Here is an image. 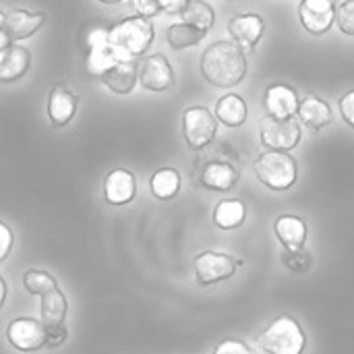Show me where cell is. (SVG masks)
Returning a JSON list of instances; mask_svg holds the SVG:
<instances>
[{
    "mask_svg": "<svg viewBox=\"0 0 354 354\" xmlns=\"http://www.w3.org/2000/svg\"><path fill=\"white\" fill-rule=\"evenodd\" d=\"M199 66L214 87H234L247 75V56L234 41H216L201 54Z\"/></svg>",
    "mask_w": 354,
    "mask_h": 354,
    "instance_id": "6da1fadb",
    "label": "cell"
},
{
    "mask_svg": "<svg viewBox=\"0 0 354 354\" xmlns=\"http://www.w3.org/2000/svg\"><path fill=\"white\" fill-rule=\"evenodd\" d=\"M247 114H249L247 102L241 95H236V93H226L216 104V116H218V120L222 124L230 127V129H236V127L245 124Z\"/></svg>",
    "mask_w": 354,
    "mask_h": 354,
    "instance_id": "44dd1931",
    "label": "cell"
},
{
    "mask_svg": "<svg viewBox=\"0 0 354 354\" xmlns=\"http://www.w3.org/2000/svg\"><path fill=\"white\" fill-rule=\"evenodd\" d=\"M274 232H276V236L284 249H301V247H305L309 228H307L303 218L286 214V216H280L276 220Z\"/></svg>",
    "mask_w": 354,
    "mask_h": 354,
    "instance_id": "ffe728a7",
    "label": "cell"
},
{
    "mask_svg": "<svg viewBox=\"0 0 354 354\" xmlns=\"http://www.w3.org/2000/svg\"><path fill=\"white\" fill-rule=\"evenodd\" d=\"M29 50L17 44H8L0 54V83H12L21 79L29 71Z\"/></svg>",
    "mask_w": 354,
    "mask_h": 354,
    "instance_id": "ac0fdd59",
    "label": "cell"
},
{
    "mask_svg": "<svg viewBox=\"0 0 354 354\" xmlns=\"http://www.w3.org/2000/svg\"><path fill=\"white\" fill-rule=\"evenodd\" d=\"M151 195L160 201H170L180 191V174L174 168H160L153 172L149 180Z\"/></svg>",
    "mask_w": 354,
    "mask_h": 354,
    "instance_id": "603a6c76",
    "label": "cell"
},
{
    "mask_svg": "<svg viewBox=\"0 0 354 354\" xmlns=\"http://www.w3.org/2000/svg\"><path fill=\"white\" fill-rule=\"evenodd\" d=\"M282 263L286 270H290L292 274H307L311 270V255L309 251L301 249H284L282 253Z\"/></svg>",
    "mask_w": 354,
    "mask_h": 354,
    "instance_id": "83f0119b",
    "label": "cell"
},
{
    "mask_svg": "<svg viewBox=\"0 0 354 354\" xmlns=\"http://www.w3.org/2000/svg\"><path fill=\"white\" fill-rule=\"evenodd\" d=\"M183 133L191 149H205L218 133V120L205 106L187 108L183 114Z\"/></svg>",
    "mask_w": 354,
    "mask_h": 354,
    "instance_id": "8992f818",
    "label": "cell"
},
{
    "mask_svg": "<svg viewBox=\"0 0 354 354\" xmlns=\"http://www.w3.org/2000/svg\"><path fill=\"white\" fill-rule=\"evenodd\" d=\"M8 344L19 353H37L44 348V324L33 317H17L4 332Z\"/></svg>",
    "mask_w": 354,
    "mask_h": 354,
    "instance_id": "ba28073f",
    "label": "cell"
},
{
    "mask_svg": "<svg viewBox=\"0 0 354 354\" xmlns=\"http://www.w3.org/2000/svg\"><path fill=\"white\" fill-rule=\"evenodd\" d=\"M6 292H8L6 282H4V278L0 276V309H2V305H4V301H6Z\"/></svg>",
    "mask_w": 354,
    "mask_h": 354,
    "instance_id": "d590c367",
    "label": "cell"
},
{
    "mask_svg": "<svg viewBox=\"0 0 354 354\" xmlns=\"http://www.w3.org/2000/svg\"><path fill=\"white\" fill-rule=\"evenodd\" d=\"M303 131L301 124L295 118L278 120L274 116H266L261 120L259 129V139L266 149H276V151H290L301 143Z\"/></svg>",
    "mask_w": 354,
    "mask_h": 354,
    "instance_id": "52a82bcc",
    "label": "cell"
},
{
    "mask_svg": "<svg viewBox=\"0 0 354 354\" xmlns=\"http://www.w3.org/2000/svg\"><path fill=\"white\" fill-rule=\"evenodd\" d=\"M257 342L268 354H303L307 348V336L301 324L290 315L276 317L261 332Z\"/></svg>",
    "mask_w": 354,
    "mask_h": 354,
    "instance_id": "3957f363",
    "label": "cell"
},
{
    "mask_svg": "<svg viewBox=\"0 0 354 354\" xmlns=\"http://www.w3.org/2000/svg\"><path fill=\"white\" fill-rule=\"evenodd\" d=\"M180 17H183V23H189L205 33L214 27V21H216L214 8L203 0H189L187 8L180 12Z\"/></svg>",
    "mask_w": 354,
    "mask_h": 354,
    "instance_id": "d4e9b609",
    "label": "cell"
},
{
    "mask_svg": "<svg viewBox=\"0 0 354 354\" xmlns=\"http://www.w3.org/2000/svg\"><path fill=\"white\" fill-rule=\"evenodd\" d=\"M243 259L228 255V253H218V251H203L195 257L193 261V272L195 280L201 286H212L220 284L224 280H230L239 268H243Z\"/></svg>",
    "mask_w": 354,
    "mask_h": 354,
    "instance_id": "5b68a950",
    "label": "cell"
},
{
    "mask_svg": "<svg viewBox=\"0 0 354 354\" xmlns=\"http://www.w3.org/2000/svg\"><path fill=\"white\" fill-rule=\"evenodd\" d=\"M77 106H79V97L71 89L56 85L48 95V116L52 127H66L73 120Z\"/></svg>",
    "mask_w": 354,
    "mask_h": 354,
    "instance_id": "9a60e30c",
    "label": "cell"
},
{
    "mask_svg": "<svg viewBox=\"0 0 354 354\" xmlns=\"http://www.w3.org/2000/svg\"><path fill=\"white\" fill-rule=\"evenodd\" d=\"M158 4H160V10L168 15H180L187 8L189 0H158Z\"/></svg>",
    "mask_w": 354,
    "mask_h": 354,
    "instance_id": "e575fe53",
    "label": "cell"
},
{
    "mask_svg": "<svg viewBox=\"0 0 354 354\" xmlns=\"http://www.w3.org/2000/svg\"><path fill=\"white\" fill-rule=\"evenodd\" d=\"M12 245H15V236H12V230L0 220V263L10 255L12 251Z\"/></svg>",
    "mask_w": 354,
    "mask_h": 354,
    "instance_id": "1f68e13d",
    "label": "cell"
},
{
    "mask_svg": "<svg viewBox=\"0 0 354 354\" xmlns=\"http://www.w3.org/2000/svg\"><path fill=\"white\" fill-rule=\"evenodd\" d=\"M205 37V31L189 25V23H172L166 29V39L174 50H185L191 46H197Z\"/></svg>",
    "mask_w": 354,
    "mask_h": 354,
    "instance_id": "484cf974",
    "label": "cell"
},
{
    "mask_svg": "<svg viewBox=\"0 0 354 354\" xmlns=\"http://www.w3.org/2000/svg\"><path fill=\"white\" fill-rule=\"evenodd\" d=\"M137 79L149 91H166L174 85L176 77H174V71L164 54H151L139 62Z\"/></svg>",
    "mask_w": 354,
    "mask_h": 354,
    "instance_id": "30bf717a",
    "label": "cell"
},
{
    "mask_svg": "<svg viewBox=\"0 0 354 354\" xmlns=\"http://www.w3.org/2000/svg\"><path fill=\"white\" fill-rule=\"evenodd\" d=\"M135 12H137L139 17L151 19V17H156V15L162 12V10H160L158 0H135Z\"/></svg>",
    "mask_w": 354,
    "mask_h": 354,
    "instance_id": "836d02e7",
    "label": "cell"
},
{
    "mask_svg": "<svg viewBox=\"0 0 354 354\" xmlns=\"http://www.w3.org/2000/svg\"><path fill=\"white\" fill-rule=\"evenodd\" d=\"M297 114H299L301 122H303L309 131H313V133L326 129V127L332 122V118H334L330 104H328L326 100L317 97V95H311V93H309L307 97L301 100Z\"/></svg>",
    "mask_w": 354,
    "mask_h": 354,
    "instance_id": "e0dca14e",
    "label": "cell"
},
{
    "mask_svg": "<svg viewBox=\"0 0 354 354\" xmlns=\"http://www.w3.org/2000/svg\"><path fill=\"white\" fill-rule=\"evenodd\" d=\"M23 286L31 297H44V295L58 288L56 278L50 276L48 272H41V270H27L23 274Z\"/></svg>",
    "mask_w": 354,
    "mask_h": 354,
    "instance_id": "4316f807",
    "label": "cell"
},
{
    "mask_svg": "<svg viewBox=\"0 0 354 354\" xmlns=\"http://www.w3.org/2000/svg\"><path fill=\"white\" fill-rule=\"evenodd\" d=\"M68 340V330L62 324L44 326V348H58Z\"/></svg>",
    "mask_w": 354,
    "mask_h": 354,
    "instance_id": "f546056e",
    "label": "cell"
},
{
    "mask_svg": "<svg viewBox=\"0 0 354 354\" xmlns=\"http://www.w3.org/2000/svg\"><path fill=\"white\" fill-rule=\"evenodd\" d=\"M336 6H338L336 0H301L299 4L301 25L313 35L328 33L336 21Z\"/></svg>",
    "mask_w": 354,
    "mask_h": 354,
    "instance_id": "9c48e42d",
    "label": "cell"
},
{
    "mask_svg": "<svg viewBox=\"0 0 354 354\" xmlns=\"http://www.w3.org/2000/svg\"><path fill=\"white\" fill-rule=\"evenodd\" d=\"M100 79L110 91L127 95L137 85V66L133 64V60H116L100 75Z\"/></svg>",
    "mask_w": 354,
    "mask_h": 354,
    "instance_id": "2e32d148",
    "label": "cell"
},
{
    "mask_svg": "<svg viewBox=\"0 0 354 354\" xmlns=\"http://www.w3.org/2000/svg\"><path fill=\"white\" fill-rule=\"evenodd\" d=\"M247 218V207L241 199H224L214 207V224L220 230L241 228Z\"/></svg>",
    "mask_w": 354,
    "mask_h": 354,
    "instance_id": "7402d4cb",
    "label": "cell"
},
{
    "mask_svg": "<svg viewBox=\"0 0 354 354\" xmlns=\"http://www.w3.org/2000/svg\"><path fill=\"white\" fill-rule=\"evenodd\" d=\"M338 106H340V114H342L344 122L351 124L354 129V89L353 91H348V93H344V95L338 100Z\"/></svg>",
    "mask_w": 354,
    "mask_h": 354,
    "instance_id": "d6a6232c",
    "label": "cell"
},
{
    "mask_svg": "<svg viewBox=\"0 0 354 354\" xmlns=\"http://www.w3.org/2000/svg\"><path fill=\"white\" fill-rule=\"evenodd\" d=\"M153 41V25L145 17H127L108 29V44L116 52L118 60H133L145 54Z\"/></svg>",
    "mask_w": 354,
    "mask_h": 354,
    "instance_id": "7a4b0ae2",
    "label": "cell"
},
{
    "mask_svg": "<svg viewBox=\"0 0 354 354\" xmlns=\"http://www.w3.org/2000/svg\"><path fill=\"white\" fill-rule=\"evenodd\" d=\"M253 170L259 183L272 191H286L299 178V166L297 160L290 156V151L268 149L261 156H257Z\"/></svg>",
    "mask_w": 354,
    "mask_h": 354,
    "instance_id": "277c9868",
    "label": "cell"
},
{
    "mask_svg": "<svg viewBox=\"0 0 354 354\" xmlns=\"http://www.w3.org/2000/svg\"><path fill=\"white\" fill-rule=\"evenodd\" d=\"M8 44H12V41H8V37H6L4 33H0V54H2V50H4Z\"/></svg>",
    "mask_w": 354,
    "mask_h": 354,
    "instance_id": "8d00e7d4",
    "label": "cell"
},
{
    "mask_svg": "<svg viewBox=\"0 0 354 354\" xmlns=\"http://www.w3.org/2000/svg\"><path fill=\"white\" fill-rule=\"evenodd\" d=\"M228 33L243 52H253L266 33V21L255 12L234 15L228 21Z\"/></svg>",
    "mask_w": 354,
    "mask_h": 354,
    "instance_id": "8fae6325",
    "label": "cell"
},
{
    "mask_svg": "<svg viewBox=\"0 0 354 354\" xmlns=\"http://www.w3.org/2000/svg\"><path fill=\"white\" fill-rule=\"evenodd\" d=\"M212 354H255L251 351V346L243 340H236V338H226L222 340Z\"/></svg>",
    "mask_w": 354,
    "mask_h": 354,
    "instance_id": "4dcf8cb0",
    "label": "cell"
},
{
    "mask_svg": "<svg viewBox=\"0 0 354 354\" xmlns=\"http://www.w3.org/2000/svg\"><path fill=\"white\" fill-rule=\"evenodd\" d=\"M239 180V168L230 162H209L201 172V185L212 191H230Z\"/></svg>",
    "mask_w": 354,
    "mask_h": 354,
    "instance_id": "d6986e66",
    "label": "cell"
},
{
    "mask_svg": "<svg viewBox=\"0 0 354 354\" xmlns=\"http://www.w3.org/2000/svg\"><path fill=\"white\" fill-rule=\"evenodd\" d=\"M39 315H41V324L44 326H54V324H64V317L68 313V303L66 297L56 288L44 297H39Z\"/></svg>",
    "mask_w": 354,
    "mask_h": 354,
    "instance_id": "cb8c5ba5",
    "label": "cell"
},
{
    "mask_svg": "<svg viewBox=\"0 0 354 354\" xmlns=\"http://www.w3.org/2000/svg\"><path fill=\"white\" fill-rule=\"evenodd\" d=\"M4 17H6V15H4V12H0V33H2V25H4Z\"/></svg>",
    "mask_w": 354,
    "mask_h": 354,
    "instance_id": "f35d334b",
    "label": "cell"
},
{
    "mask_svg": "<svg viewBox=\"0 0 354 354\" xmlns=\"http://www.w3.org/2000/svg\"><path fill=\"white\" fill-rule=\"evenodd\" d=\"M299 93L284 83H274L266 89V110L268 116H274L278 120L292 118L299 110Z\"/></svg>",
    "mask_w": 354,
    "mask_h": 354,
    "instance_id": "4fadbf2b",
    "label": "cell"
},
{
    "mask_svg": "<svg viewBox=\"0 0 354 354\" xmlns=\"http://www.w3.org/2000/svg\"><path fill=\"white\" fill-rule=\"evenodd\" d=\"M137 195V180L135 174L124 170V168H116L112 170L106 180H104V199L110 205H129Z\"/></svg>",
    "mask_w": 354,
    "mask_h": 354,
    "instance_id": "7c38bea8",
    "label": "cell"
},
{
    "mask_svg": "<svg viewBox=\"0 0 354 354\" xmlns=\"http://www.w3.org/2000/svg\"><path fill=\"white\" fill-rule=\"evenodd\" d=\"M336 23L342 33L354 35V0H344L336 6Z\"/></svg>",
    "mask_w": 354,
    "mask_h": 354,
    "instance_id": "f1b7e54d",
    "label": "cell"
},
{
    "mask_svg": "<svg viewBox=\"0 0 354 354\" xmlns=\"http://www.w3.org/2000/svg\"><path fill=\"white\" fill-rule=\"evenodd\" d=\"M46 23V15L44 12H29V10H12L4 17V25H2V33L8 37V41H17V39H25L29 35H33L41 25Z\"/></svg>",
    "mask_w": 354,
    "mask_h": 354,
    "instance_id": "5bb4252c",
    "label": "cell"
},
{
    "mask_svg": "<svg viewBox=\"0 0 354 354\" xmlns=\"http://www.w3.org/2000/svg\"><path fill=\"white\" fill-rule=\"evenodd\" d=\"M102 4H118V2H122V0H100Z\"/></svg>",
    "mask_w": 354,
    "mask_h": 354,
    "instance_id": "74e56055",
    "label": "cell"
}]
</instances>
